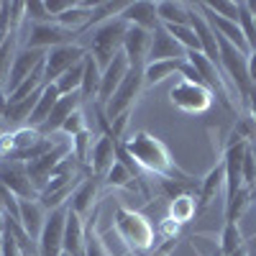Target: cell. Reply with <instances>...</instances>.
I'll return each instance as SVG.
<instances>
[{
	"instance_id": "obj_1",
	"label": "cell",
	"mask_w": 256,
	"mask_h": 256,
	"mask_svg": "<svg viewBox=\"0 0 256 256\" xmlns=\"http://www.w3.org/2000/svg\"><path fill=\"white\" fill-rule=\"evenodd\" d=\"M123 148L128 154H131V159L136 162V166L146 169V172L156 174L159 180H174V182H182V180H192L187 172H182V169L174 164L172 154H169V148L162 138L146 134V131H138L134 134L131 138H128L123 144Z\"/></svg>"
},
{
	"instance_id": "obj_2",
	"label": "cell",
	"mask_w": 256,
	"mask_h": 256,
	"mask_svg": "<svg viewBox=\"0 0 256 256\" xmlns=\"http://www.w3.org/2000/svg\"><path fill=\"white\" fill-rule=\"evenodd\" d=\"M113 230L118 233V238L126 244L128 251H152L156 246L154 226L146 216H141L138 210H128L123 205H116Z\"/></svg>"
},
{
	"instance_id": "obj_3",
	"label": "cell",
	"mask_w": 256,
	"mask_h": 256,
	"mask_svg": "<svg viewBox=\"0 0 256 256\" xmlns=\"http://www.w3.org/2000/svg\"><path fill=\"white\" fill-rule=\"evenodd\" d=\"M126 31H128V24H126L120 16L102 20V24H98L90 31V49H88V54L100 64V70H105L123 52Z\"/></svg>"
},
{
	"instance_id": "obj_4",
	"label": "cell",
	"mask_w": 256,
	"mask_h": 256,
	"mask_svg": "<svg viewBox=\"0 0 256 256\" xmlns=\"http://www.w3.org/2000/svg\"><path fill=\"white\" fill-rule=\"evenodd\" d=\"M218 49H220V67H223V74L236 84V92L246 100V95L251 92L254 82L248 77V56L244 52H238L236 46L226 41L223 36H218Z\"/></svg>"
},
{
	"instance_id": "obj_5",
	"label": "cell",
	"mask_w": 256,
	"mask_h": 256,
	"mask_svg": "<svg viewBox=\"0 0 256 256\" xmlns=\"http://www.w3.org/2000/svg\"><path fill=\"white\" fill-rule=\"evenodd\" d=\"M141 90H144V70L131 67V72H128L126 80L120 82V88L113 92L110 102L102 108V110H105V118L116 120V118L123 116V113H131V108H134L136 98L141 95Z\"/></svg>"
},
{
	"instance_id": "obj_6",
	"label": "cell",
	"mask_w": 256,
	"mask_h": 256,
	"mask_svg": "<svg viewBox=\"0 0 256 256\" xmlns=\"http://www.w3.org/2000/svg\"><path fill=\"white\" fill-rule=\"evenodd\" d=\"M67 212H70V205L56 208L46 216L44 228H41V236L36 241L38 256H62L64 254V226H67Z\"/></svg>"
},
{
	"instance_id": "obj_7",
	"label": "cell",
	"mask_w": 256,
	"mask_h": 256,
	"mask_svg": "<svg viewBox=\"0 0 256 256\" xmlns=\"http://www.w3.org/2000/svg\"><path fill=\"white\" fill-rule=\"evenodd\" d=\"M169 98H172V105L174 108H180L182 113H205L210 105H212V92L205 88V84L200 82H190V80H182L177 82L172 92H169Z\"/></svg>"
},
{
	"instance_id": "obj_8",
	"label": "cell",
	"mask_w": 256,
	"mask_h": 256,
	"mask_svg": "<svg viewBox=\"0 0 256 256\" xmlns=\"http://www.w3.org/2000/svg\"><path fill=\"white\" fill-rule=\"evenodd\" d=\"M0 187L13 192L18 200H34L38 195L28 172H26V162H20L16 156H8L0 162Z\"/></svg>"
},
{
	"instance_id": "obj_9",
	"label": "cell",
	"mask_w": 256,
	"mask_h": 256,
	"mask_svg": "<svg viewBox=\"0 0 256 256\" xmlns=\"http://www.w3.org/2000/svg\"><path fill=\"white\" fill-rule=\"evenodd\" d=\"M84 56H88V49H82L77 44H64V46L49 49L44 59V82L54 84L64 72H70L80 62H84Z\"/></svg>"
},
{
	"instance_id": "obj_10",
	"label": "cell",
	"mask_w": 256,
	"mask_h": 256,
	"mask_svg": "<svg viewBox=\"0 0 256 256\" xmlns=\"http://www.w3.org/2000/svg\"><path fill=\"white\" fill-rule=\"evenodd\" d=\"M72 38H74V34L62 28L56 20H49V24H31L26 46L49 52V49H56V46H64V44H72Z\"/></svg>"
},
{
	"instance_id": "obj_11",
	"label": "cell",
	"mask_w": 256,
	"mask_h": 256,
	"mask_svg": "<svg viewBox=\"0 0 256 256\" xmlns=\"http://www.w3.org/2000/svg\"><path fill=\"white\" fill-rule=\"evenodd\" d=\"M44 59H46V52L44 49H28V46H24L20 52H16L13 67H10V77H8V84H6V98L24 80H28L34 72H38L41 67H44Z\"/></svg>"
},
{
	"instance_id": "obj_12",
	"label": "cell",
	"mask_w": 256,
	"mask_h": 256,
	"mask_svg": "<svg viewBox=\"0 0 256 256\" xmlns=\"http://www.w3.org/2000/svg\"><path fill=\"white\" fill-rule=\"evenodd\" d=\"M148 49H152V31L138 28V26H128L126 38H123V54H126L128 64L144 70L146 59H148Z\"/></svg>"
},
{
	"instance_id": "obj_13",
	"label": "cell",
	"mask_w": 256,
	"mask_h": 256,
	"mask_svg": "<svg viewBox=\"0 0 256 256\" xmlns=\"http://www.w3.org/2000/svg\"><path fill=\"white\" fill-rule=\"evenodd\" d=\"M131 72V64H128V59H126V54L120 52L108 67L102 70V80H100V92H98V102L102 105H108L110 102V98H113V92L120 88V82L126 80V74Z\"/></svg>"
},
{
	"instance_id": "obj_14",
	"label": "cell",
	"mask_w": 256,
	"mask_h": 256,
	"mask_svg": "<svg viewBox=\"0 0 256 256\" xmlns=\"http://www.w3.org/2000/svg\"><path fill=\"white\" fill-rule=\"evenodd\" d=\"M166 59H187V52L174 41L164 26H156L152 31V49H148L146 62H166Z\"/></svg>"
},
{
	"instance_id": "obj_15",
	"label": "cell",
	"mask_w": 256,
	"mask_h": 256,
	"mask_svg": "<svg viewBox=\"0 0 256 256\" xmlns=\"http://www.w3.org/2000/svg\"><path fill=\"white\" fill-rule=\"evenodd\" d=\"M118 159V141L113 136H100L90 152V166H92V174L100 180L110 172V166Z\"/></svg>"
},
{
	"instance_id": "obj_16",
	"label": "cell",
	"mask_w": 256,
	"mask_h": 256,
	"mask_svg": "<svg viewBox=\"0 0 256 256\" xmlns=\"http://www.w3.org/2000/svg\"><path fill=\"white\" fill-rule=\"evenodd\" d=\"M80 102H82V95H80V92H74V95H62L59 102L54 105L49 120L38 128V134H41V136H54V134H59V128L64 126V120H67L74 110H80Z\"/></svg>"
},
{
	"instance_id": "obj_17",
	"label": "cell",
	"mask_w": 256,
	"mask_h": 256,
	"mask_svg": "<svg viewBox=\"0 0 256 256\" xmlns=\"http://www.w3.org/2000/svg\"><path fill=\"white\" fill-rule=\"evenodd\" d=\"M120 18L128 26H138V28H146V31H154L156 26H162L159 16H156V3H146V0L128 3L126 10L120 13Z\"/></svg>"
},
{
	"instance_id": "obj_18",
	"label": "cell",
	"mask_w": 256,
	"mask_h": 256,
	"mask_svg": "<svg viewBox=\"0 0 256 256\" xmlns=\"http://www.w3.org/2000/svg\"><path fill=\"white\" fill-rule=\"evenodd\" d=\"M98 190H100V184H98V177H95V174H92V177H84V180L74 187V192H72L70 210L77 212L80 218L88 220V212L92 210V205H95V200H98Z\"/></svg>"
},
{
	"instance_id": "obj_19",
	"label": "cell",
	"mask_w": 256,
	"mask_h": 256,
	"mask_svg": "<svg viewBox=\"0 0 256 256\" xmlns=\"http://www.w3.org/2000/svg\"><path fill=\"white\" fill-rule=\"evenodd\" d=\"M220 192H226V166L223 162L216 164L205 174V180H200V192H198V208L205 210L212 200H216Z\"/></svg>"
},
{
	"instance_id": "obj_20",
	"label": "cell",
	"mask_w": 256,
	"mask_h": 256,
	"mask_svg": "<svg viewBox=\"0 0 256 256\" xmlns=\"http://www.w3.org/2000/svg\"><path fill=\"white\" fill-rule=\"evenodd\" d=\"M44 220H46V210H44V205L38 202V198H34V200H20L18 223L24 226V230L28 233L34 241H38L41 228H44Z\"/></svg>"
},
{
	"instance_id": "obj_21",
	"label": "cell",
	"mask_w": 256,
	"mask_h": 256,
	"mask_svg": "<svg viewBox=\"0 0 256 256\" xmlns=\"http://www.w3.org/2000/svg\"><path fill=\"white\" fill-rule=\"evenodd\" d=\"M84 218L77 212H67V226H64V254L70 256H84Z\"/></svg>"
},
{
	"instance_id": "obj_22",
	"label": "cell",
	"mask_w": 256,
	"mask_h": 256,
	"mask_svg": "<svg viewBox=\"0 0 256 256\" xmlns=\"http://www.w3.org/2000/svg\"><path fill=\"white\" fill-rule=\"evenodd\" d=\"M156 16L162 26H190L192 24V8L184 3H156Z\"/></svg>"
},
{
	"instance_id": "obj_23",
	"label": "cell",
	"mask_w": 256,
	"mask_h": 256,
	"mask_svg": "<svg viewBox=\"0 0 256 256\" xmlns=\"http://www.w3.org/2000/svg\"><path fill=\"white\" fill-rule=\"evenodd\" d=\"M59 90H56V84H46L44 88V92H41V98H38V102H36V108H34V113H31V118H28V126L31 128H41L46 120H49V116H52V110H54V105L59 102Z\"/></svg>"
},
{
	"instance_id": "obj_24",
	"label": "cell",
	"mask_w": 256,
	"mask_h": 256,
	"mask_svg": "<svg viewBox=\"0 0 256 256\" xmlns=\"http://www.w3.org/2000/svg\"><path fill=\"white\" fill-rule=\"evenodd\" d=\"M184 59H166V62H146L144 67V88H152V84L164 82L169 74H174L182 70Z\"/></svg>"
},
{
	"instance_id": "obj_25",
	"label": "cell",
	"mask_w": 256,
	"mask_h": 256,
	"mask_svg": "<svg viewBox=\"0 0 256 256\" xmlns=\"http://www.w3.org/2000/svg\"><path fill=\"white\" fill-rule=\"evenodd\" d=\"M198 210H200V208H198L195 198H192V195H180V198H172V200H169L166 218L174 220L177 226H182V223H187V220L195 218Z\"/></svg>"
},
{
	"instance_id": "obj_26",
	"label": "cell",
	"mask_w": 256,
	"mask_h": 256,
	"mask_svg": "<svg viewBox=\"0 0 256 256\" xmlns=\"http://www.w3.org/2000/svg\"><path fill=\"white\" fill-rule=\"evenodd\" d=\"M100 80H102V70H100V64L88 54L84 56V77H82V90H80V95H82V100H92V98H98V92H100Z\"/></svg>"
},
{
	"instance_id": "obj_27",
	"label": "cell",
	"mask_w": 256,
	"mask_h": 256,
	"mask_svg": "<svg viewBox=\"0 0 256 256\" xmlns=\"http://www.w3.org/2000/svg\"><path fill=\"white\" fill-rule=\"evenodd\" d=\"M241 246H246V241H244V233H241L238 223H223L220 238H218L220 254H223V256H230V254H236Z\"/></svg>"
},
{
	"instance_id": "obj_28",
	"label": "cell",
	"mask_w": 256,
	"mask_h": 256,
	"mask_svg": "<svg viewBox=\"0 0 256 256\" xmlns=\"http://www.w3.org/2000/svg\"><path fill=\"white\" fill-rule=\"evenodd\" d=\"M82 77H84V62H80L77 67H72L70 72H64L54 84H56V90L59 95H74L82 90Z\"/></svg>"
},
{
	"instance_id": "obj_29",
	"label": "cell",
	"mask_w": 256,
	"mask_h": 256,
	"mask_svg": "<svg viewBox=\"0 0 256 256\" xmlns=\"http://www.w3.org/2000/svg\"><path fill=\"white\" fill-rule=\"evenodd\" d=\"M102 180H105V184H108V187H131L134 182H138V177L120 159H116V164L110 166V172L105 174Z\"/></svg>"
},
{
	"instance_id": "obj_30",
	"label": "cell",
	"mask_w": 256,
	"mask_h": 256,
	"mask_svg": "<svg viewBox=\"0 0 256 256\" xmlns=\"http://www.w3.org/2000/svg\"><path fill=\"white\" fill-rule=\"evenodd\" d=\"M95 218H98V210L92 212V218L88 220V226H84V256H110L108 248H105L102 238L95 233Z\"/></svg>"
},
{
	"instance_id": "obj_31",
	"label": "cell",
	"mask_w": 256,
	"mask_h": 256,
	"mask_svg": "<svg viewBox=\"0 0 256 256\" xmlns=\"http://www.w3.org/2000/svg\"><path fill=\"white\" fill-rule=\"evenodd\" d=\"M238 26L244 31V38L251 52H256V20H254V13L248 10L246 3H238Z\"/></svg>"
},
{
	"instance_id": "obj_32",
	"label": "cell",
	"mask_w": 256,
	"mask_h": 256,
	"mask_svg": "<svg viewBox=\"0 0 256 256\" xmlns=\"http://www.w3.org/2000/svg\"><path fill=\"white\" fill-rule=\"evenodd\" d=\"M88 131V126H84V113L82 110H74L67 120H64V126L59 128V134H64V136H80V134H84Z\"/></svg>"
},
{
	"instance_id": "obj_33",
	"label": "cell",
	"mask_w": 256,
	"mask_h": 256,
	"mask_svg": "<svg viewBox=\"0 0 256 256\" xmlns=\"http://www.w3.org/2000/svg\"><path fill=\"white\" fill-rule=\"evenodd\" d=\"M216 16L226 18V20H236L238 24V3H230V0H216V3H205Z\"/></svg>"
},
{
	"instance_id": "obj_34",
	"label": "cell",
	"mask_w": 256,
	"mask_h": 256,
	"mask_svg": "<svg viewBox=\"0 0 256 256\" xmlns=\"http://www.w3.org/2000/svg\"><path fill=\"white\" fill-rule=\"evenodd\" d=\"M26 18L31 24H49V20H54L46 10V3H26Z\"/></svg>"
},
{
	"instance_id": "obj_35",
	"label": "cell",
	"mask_w": 256,
	"mask_h": 256,
	"mask_svg": "<svg viewBox=\"0 0 256 256\" xmlns=\"http://www.w3.org/2000/svg\"><path fill=\"white\" fill-rule=\"evenodd\" d=\"M74 3H77V0H49V3H46V10H49L52 18H56V16H62L64 10H70Z\"/></svg>"
},
{
	"instance_id": "obj_36",
	"label": "cell",
	"mask_w": 256,
	"mask_h": 256,
	"mask_svg": "<svg viewBox=\"0 0 256 256\" xmlns=\"http://www.w3.org/2000/svg\"><path fill=\"white\" fill-rule=\"evenodd\" d=\"M177 244H180L177 238H164V244H156L148 256H172L174 248H177Z\"/></svg>"
},
{
	"instance_id": "obj_37",
	"label": "cell",
	"mask_w": 256,
	"mask_h": 256,
	"mask_svg": "<svg viewBox=\"0 0 256 256\" xmlns=\"http://www.w3.org/2000/svg\"><path fill=\"white\" fill-rule=\"evenodd\" d=\"M248 77H251V82L256 84V52L248 54Z\"/></svg>"
},
{
	"instance_id": "obj_38",
	"label": "cell",
	"mask_w": 256,
	"mask_h": 256,
	"mask_svg": "<svg viewBox=\"0 0 256 256\" xmlns=\"http://www.w3.org/2000/svg\"><path fill=\"white\" fill-rule=\"evenodd\" d=\"M246 102L251 105V113H254V120H256V84L251 88V92L246 95Z\"/></svg>"
},
{
	"instance_id": "obj_39",
	"label": "cell",
	"mask_w": 256,
	"mask_h": 256,
	"mask_svg": "<svg viewBox=\"0 0 256 256\" xmlns=\"http://www.w3.org/2000/svg\"><path fill=\"white\" fill-rule=\"evenodd\" d=\"M208 256H223V254H220V248H218V244H210V248H208Z\"/></svg>"
},
{
	"instance_id": "obj_40",
	"label": "cell",
	"mask_w": 256,
	"mask_h": 256,
	"mask_svg": "<svg viewBox=\"0 0 256 256\" xmlns=\"http://www.w3.org/2000/svg\"><path fill=\"white\" fill-rule=\"evenodd\" d=\"M230 256H248V244H246V246H241L236 254H230Z\"/></svg>"
},
{
	"instance_id": "obj_41",
	"label": "cell",
	"mask_w": 256,
	"mask_h": 256,
	"mask_svg": "<svg viewBox=\"0 0 256 256\" xmlns=\"http://www.w3.org/2000/svg\"><path fill=\"white\" fill-rule=\"evenodd\" d=\"M0 162H3V156H0Z\"/></svg>"
}]
</instances>
